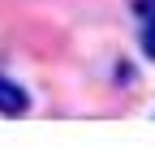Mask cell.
Wrapping results in <instances>:
<instances>
[{
    "label": "cell",
    "mask_w": 155,
    "mask_h": 159,
    "mask_svg": "<svg viewBox=\"0 0 155 159\" xmlns=\"http://www.w3.org/2000/svg\"><path fill=\"white\" fill-rule=\"evenodd\" d=\"M26 107H30V95H26L13 78L0 73V112H4V116H26Z\"/></svg>",
    "instance_id": "cell-1"
},
{
    "label": "cell",
    "mask_w": 155,
    "mask_h": 159,
    "mask_svg": "<svg viewBox=\"0 0 155 159\" xmlns=\"http://www.w3.org/2000/svg\"><path fill=\"white\" fill-rule=\"evenodd\" d=\"M138 43H142V52L155 60V17H147V22H142V34H138Z\"/></svg>",
    "instance_id": "cell-2"
},
{
    "label": "cell",
    "mask_w": 155,
    "mask_h": 159,
    "mask_svg": "<svg viewBox=\"0 0 155 159\" xmlns=\"http://www.w3.org/2000/svg\"><path fill=\"white\" fill-rule=\"evenodd\" d=\"M138 13L142 17H155V0H138Z\"/></svg>",
    "instance_id": "cell-3"
}]
</instances>
